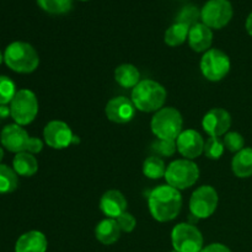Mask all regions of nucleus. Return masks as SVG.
<instances>
[{"label":"nucleus","mask_w":252,"mask_h":252,"mask_svg":"<svg viewBox=\"0 0 252 252\" xmlns=\"http://www.w3.org/2000/svg\"><path fill=\"white\" fill-rule=\"evenodd\" d=\"M165 172H166V165L164 160L157 155L147 158L143 162V174L148 179L159 180L165 177Z\"/></svg>","instance_id":"nucleus-24"},{"label":"nucleus","mask_w":252,"mask_h":252,"mask_svg":"<svg viewBox=\"0 0 252 252\" xmlns=\"http://www.w3.org/2000/svg\"><path fill=\"white\" fill-rule=\"evenodd\" d=\"M4 62L12 71L30 74L38 68L39 57L31 44L16 41L10 43L5 49Z\"/></svg>","instance_id":"nucleus-3"},{"label":"nucleus","mask_w":252,"mask_h":252,"mask_svg":"<svg viewBox=\"0 0 252 252\" xmlns=\"http://www.w3.org/2000/svg\"><path fill=\"white\" fill-rule=\"evenodd\" d=\"M245 27H246V31H248V33L250 34V36H252V12L249 15L248 19H246Z\"/></svg>","instance_id":"nucleus-36"},{"label":"nucleus","mask_w":252,"mask_h":252,"mask_svg":"<svg viewBox=\"0 0 252 252\" xmlns=\"http://www.w3.org/2000/svg\"><path fill=\"white\" fill-rule=\"evenodd\" d=\"M2 159H4V149H2L1 145H0V162H1Z\"/></svg>","instance_id":"nucleus-37"},{"label":"nucleus","mask_w":252,"mask_h":252,"mask_svg":"<svg viewBox=\"0 0 252 252\" xmlns=\"http://www.w3.org/2000/svg\"><path fill=\"white\" fill-rule=\"evenodd\" d=\"M230 59L228 54L217 48L204 52L201 59V71L209 81H220L230 71Z\"/></svg>","instance_id":"nucleus-9"},{"label":"nucleus","mask_w":252,"mask_h":252,"mask_svg":"<svg viewBox=\"0 0 252 252\" xmlns=\"http://www.w3.org/2000/svg\"><path fill=\"white\" fill-rule=\"evenodd\" d=\"M11 116V111H10V106L7 105H0V118L4 120Z\"/></svg>","instance_id":"nucleus-35"},{"label":"nucleus","mask_w":252,"mask_h":252,"mask_svg":"<svg viewBox=\"0 0 252 252\" xmlns=\"http://www.w3.org/2000/svg\"><path fill=\"white\" fill-rule=\"evenodd\" d=\"M231 170L239 179L252 176V148H244L231 160Z\"/></svg>","instance_id":"nucleus-20"},{"label":"nucleus","mask_w":252,"mask_h":252,"mask_svg":"<svg viewBox=\"0 0 252 252\" xmlns=\"http://www.w3.org/2000/svg\"><path fill=\"white\" fill-rule=\"evenodd\" d=\"M231 126V116L226 110L216 107L209 110L202 120L203 130L209 137H221L228 133Z\"/></svg>","instance_id":"nucleus-12"},{"label":"nucleus","mask_w":252,"mask_h":252,"mask_svg":"<svg viewBox=\"0 0 252 252\" xmlns=\"http://www.w3.org/2000/svg\"><path fill=\"white\" fill-rule=\"evenodd\" d=\"M2 62H4V54H2L1 51H0V64H1Z\"/></svg>","instance_id":"nucleus-38"},{"label":"nucleus","mask_w":252,"mask_h":252,"mask_svg":"<svg viewBox=\"0 0 252 252\" xmlns=\"http://www.w3.org/2000/svg\"><path fill=\"white\" fill-rule=\"evenodd\" d=\"M224 147L231 153H239L245 148L244 137L238 132H228L223 138Z\"/></svg>","instance_id":"nucleus-30"},{"label":"nucleus","mask_w":252,"mask_h":252,"mask_svg":"<svg viewBox=\"0 0 252 252\" xmlns=\"http://www.w3.org/2000/svg\"><path fill=\"white\" fill-rule=\"evenodd\" d=\"M48 241L46 235L38 230L22 234L15 244V252H46Z\"/></svg>","instance_id":"nucleus-18"},{"label":"nucleus","mask_w":252,"mask_h":252,"mask_svg":"<svg viewBox=\"0 0 252 252\" xmlns=\"http://www.w3.org/2000/svg\"><path fill=\"white\" fill-rule=\"evenodd\" d=\"M115 80L125 89H134L140 83V73L133 64H121L115 70Z\"/></svg>","instance_id":"nucleus-22"},{"label":"nucleus","mask_w":252,"mask_h":252,"mask_svg":"<svg viewBox=\"0 0 252 252\" xmlns=\"http://www.w3.org/2000/svg\"><path fill=\"white\" fill-rule=\"evenodd\" d=\"M167 93L161 84L150 79L140 80L132 90V102L135 108L142 112H158L161 110L166 101Z\"/></svg>","instance_id":"nucleus-2"},{"label":"nucleus","mask_w":252,"mask_h":252,"mask_svg":"<svg viewBox=\"0 0 252 252\" xmlns=\"http://www.w3.org/2000/svg\"><path fill=\"white\" fill-rule=\"evenodd\" d=\"M135 110L137 108H135L132 100L127 98L126 96H117V97H113L108 101L105 112L111 122L125 125V123L130 122L134 118Z\"/></svg>","instance_id":"nucleus-14"},{"label":"nucleus","mask_w":252,"mask_h":252,"mask_svg":"<svg viewBox=\"0 0 252 252\" xmlns=\"http://www.w3.org/2000/svg\"><path fill=\"white\" fill-rule=\"evenodd\" d=\"M189 44L194 52L197 53H204V52L209 51L213 42V32L212 29L206 26L202 22L193 25L189 27Z\"/></svg>","instance_id":"nucleus-17"},{"label":"nucleus","mask_w":252,"mask_h":252,"mask_svg":"<svg viewBox=\"0 0 252 252\" xmlns=\"http://www.w3.org/2000/svg\"><path fill=\"white\" fill-rule=\"evenodd\" d=\"M204 139L197 130L186 129L182 130L181 134L176 139L177 152L185 159L193 160L201 157L204 152Z\"/></svg>","instance_id":"nucleus-15"},{"label":"nucleus","mask_w":252,"mask_h":252,"mask_svg":"<svg viewBox=\"0 0 252 252\" xmlns=\"http://www.w3.org/2000/svg\"><path fill=\"white\" fill-rule=\"evenodd\" d=\"M122 230L118 226L116 219L106 218L101 220L95 228V236L97 241L103 245H112L117 243L121 238Z\"/></svg>","instance_id":"nucleus-19"},{"label":"nucleus","mask_w":252,"mask_h":252,"mask_svg":"<svg viewBox=\"0 0 252 252\" xmlns=\"http://www.w3.org/2000/svg\"><path fill=\"white\" fill-rule=\"evenodd\" d=\"M80 1H89V0H80Z\"/></svg>","instance_id":"nucleus-39"},{"label":"nucleus","mask_w":252,"mask_h":252,"mask_svg":"<svg viewBox=\"0 0 252 252\" xmlns=\"http://www.w3.org/2000/svg\"><path fill=\"white\" fill-rule=\"evenodd\" d=\"M37 4L48 14L63 15L71 10L73 0H37Z\"/></svg>","instance_id":"nucleus-26"},{"label":"nucleus","mask_w":252,"mask_h":252,"mask_svg":"<svg viewBox=\"0 0 252 252\" xmlns=\"http://www.w3.org/2000/svg\"><path fill=\"white\" fill-rule=\"evenodd\" d=\"M148 206L150 214L157 221L166 223L174 220L182 208L181 192L169 185H162L150 192Z\"/></svg>","instance_id":"nucleus-1"},{"label":"nucleus","mask_w":252,"mask_h":252,"mask_svg":"<svg viewBox=\"0 0 252 252\" xmlns=\"http://www.w3.org/2000/svg\"><path fill=\"white\" fill-rule=\"evenodd\" d=\"M44 143L52 149L62 150L70 147L74 143L73 130L63 121H51L43 129Z\"/></svg>","instance_id":"nucleus-11"},{"label":"nucleus","mask_w":252,"mask_h":252,"mask_svg":"<svg viewBox=\"0 0 252 252\" xmlns=\"http://www.w3.org/2000/svg\"><path fill=\"white\" fill-rule=\"evenodd\" d=\"M198 19H201V11H198V9L193 5H189L181 10V12L177 16V22L192 27L193 25L198 24Z\"/></svg>","instance_id":"nucleus-29"},{"label":"nucleus","mask_w":252,"mask_h":252,"mask_svg":"<svg viewBox=\"0 0 252 252\" xmlns=\"http://www.w3.org/2000/svg\"><path fill=\"white\" fill-rule=\"evenodd\" d=\"M184 120L180 113L174 107H162L153 116L150 127L158 139L176 140L182 133Z\"/></svg>","instance_id":"nucleus-4"},{"label":"nucleus","mask_w":252,"mask_h":252,"mask_svg":"<svg viewBox=\"0 0 252 252\" xmlns=\"http://www.w3.org/2000/svg\"><path fill=\"white\" fill-rule=\"evenodd\" d=\"M11 117L19 126H27L34 121L38 113V100L33 91L21 89L10 102Z\"/></svg>","instance_id":"nucleus-6"},{"label":"nucleus","mask_w":252,"mask_h":252,"mask_svg":"<svg viewBox=\"0 0 252 252\" xmlns=\"http://www.w3.org/2000/svg\"><path fill=\"white\" fill-rule=\"evenodd\" d=\"M16 85L9 76L0 75V105H7L16 95Z\"/></svg>","instance_id":"nucleus-28"},{"label":"nucleus","mask_w":252,"mask_h":252,"mask_svg":"<svg viewBox=\"0 0 252 252\" xmlns=\"http://www.w3.org/2000/svg\"><path fill=\"white\" fill-rule=\"evenodd\" d=\"M171 243L177 252H201L203 249V236L194 225L180 223L172 229Z\"/></svg>","instance_id":"nucleus-8"},{"label":"nucleus","mask_w":252,"mask_h":252,"mask_svg":"<svg viewBox=\"0 0 252 252\" xmlns=\"http://www.w3.org/2000/svg\"><path fill=\"white\" fill-rule=\"evenodd\" d=\"M224 150V143L220 138L218 137H209L204 143V155L211 160H218L223 157Z\"/></svg>","instance_id":"nucleus-27"},{"label":"nucleus","mask_w":252,"mask_h":252,"mask_svg":"<svg viewBox=\"0 0 252 252\" xmlns=\"http://www.w3.org/2000/svg\"><path fill=\"white\" fill-rule=\"evenodd\" d=\"M233 14V5L229 0H208L201 10V20L209 29L220 30L230 22Z\"/></svg>","instance_id":"nucleus-7"},{"label":"nucleus","mask_w":252,"mask_h":252,"mask_svg":"<svg viewBox=\"0 0 252 252\" xmlns=\"http://www.w3.org/2000/svg\"><path fill=\"white\" fill-rule=\"evenodd\" d=\"M116 220H117V224L121 230L125 231V233H132L135 229V226H137V220L128 212H125L123 214H121Z\"/></svg>","instance_id":"nucleus-32"},{"label":"nucleus","mask_w":252,"mask_h":252,"mask_svg":"<svg viewBox=\"0 0 252 252\" xmlns=\"http://www.w3.org/2000/svg\"><path fill=\"white\" fill-rule=\"evenodd\" d=\"M218 193L212 186H201L189 198V211L196 219H207L213 216L218 207Z\"/></svg>","instance_id":"nucleus-10"},{"label":"nucleus","mask_w":252,"mask_h":252,"mask_svg":"<svg viewBox=\"0 0 252 252\" xmlns=\"http://www.w3.org/2000/svg\"><path fill=\"white\" fill-rule=\"evenodd\" d=\"M42 149H43V142H42L39 138L30 137L29 143H27L26 152L30 153V154L34 155V154H38V153H41Z\"/></svg>","instance_id":"nucleus-33"},{"label":"nucleus","mask_w":252,"mask_h":252,"mask_svg":"<svg viewBox=\"0 0 252 252\" xmlns=\"http://www.w3.org/2000/svg\"><path fill=\"white\" fill-rule=\"evenodd\" d=\"M201 252H231V250L228 248V246L223 245V244L216 243L203 248Z\"/></svg>","instance_id":"nucleus-34"},{"label":"nucleus","mask_w":252,"mask_h":252,"mask_svg":"<svg viewBox=\"0 0 252 252\" xmlns=\"http://www.w3.org/2000/svg\"><path fill=\"white\" fill-rule=\"evenodd\" d=\"M19 186V175L12 167L0 164V194L11 193Z\"/></svg>","instance_id":"nucleus-25"},{"label":"nucleus","mask_w":252,"mask_h":252,"mask_svg":"<svg viewBox=\"0 0 252 252\" xmlns=\"http://www.w3.org/2000/svg\"><path fill=\"white\" fill-rule=\"evenodd\" d=\"M12 169L19 176L31 177L38 170V161L32 154L27 152L19 153L12 160Z\"/></svg>","instance_id":"nucleus-21"},{"label":"nucleus","mask_w":252,"mask_h":252,"mask_svg":"<svg viewBox=\"0 0 252 252\" xmlns=\"http://www.w3.org/2000/svg\"><path fill=\"white\" fill-rule=\"evenodd\" d=\"M199 179V169L196 162L189 159H177L166 167L165 180L169 186L186 189L193 186Z\"/></svg>","instance_id":"nucleus-5"},{"label":"nucleus","mask_w":252,"mask_h":252,"mask_svg":"<svg viewBox=\"0 0 252 252\" xmlns=\"http://www.w3.org/2000/svg\"><path fill=\"white\" fill-rule=\"evenodd\" d=\"M171 252H177V251H176V250H172Z\"/></svg>","instance_id":"nucleus-40"},{"label":"nucleus","mask_w":252,"mask_h":252,"mask_svg":"<svg viewBox=\"0 0 252 252\" xmlns=\"http://www.w3.org/2000/svg\"><path fill=\"white\" fill-rule=\"evenodd\" d=\"M30 135L22 126L12 123L2 128L0 133V143L1 147L9 152L19 154V153L26 152L27 143H29Z\"/></svg>","instance_id":"nucleus-13"},{"label":"nucleus","mask_w":252,"mask_h":252,"mask_svg":"<svg viewBox=\"0 0 252 252\" xmlns=\"http://www.w3.org/2000/svg\"><path fill=\"white\" fill-rule=\"evenodd\" d=\"M153 150L157 153L160 157H166L170 158L176 153V140H170V139H158L157 142L153 144Z\"/></svg>","instance_id":"nucleus-31"},{"label":"nucleus","mask_w":252,"mask_h":252,"mask_svg":"<svg viewBox=\"0 0 252 252\" xmlns=\"http://www.w3.org/2000/svg\"><path fill=\"white\" fill-rule=\"evenodd\" d=\"M189 27L187 26V25L176 22V24L171 25V26L166 30V32H165V43L170 47L181 46V44L185 43V41L189 38Z\"/></svg>","instance_id":"nucleus-23"},{"label":"nucleus","mask_w":252,"mask_h":252,"mask_svg":"<svg viewBox=\"0 0 252 252\" xmlns=\"http://www.w3.org/2000/svg\"><path fill=\"white\" fill-rule=\"evenodd\" d=\"M127 199L122 192L110 189L105 192L100 199V209L107 218L117 219L121 214L127 212Z\"/></svg>","instance_id":"nucleus-16"}]
</instances>
